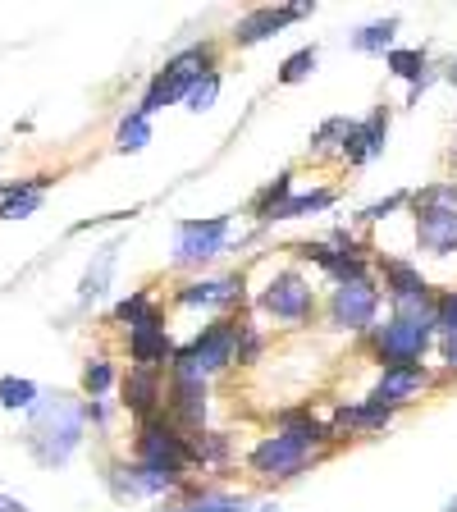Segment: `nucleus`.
<instances>
[{
    "label": "nucleus",
    "mask_w": 457,
    "mask_h": 512,
    "mask_svg": "<svg viewBox=\"0 0 457 512\" xmlns=\"http://www.w3.org/2000/svg\"><path fill=\"white\" fill-rule=\"evenodd\" d=\"M37 403V384L32 380H19V375H5V380H0V407H32Z\"/></svg>",
    "instance_id": "18"
},
{
    "label": "nucleus",
    "mask_w": 457,
    "mask_h": 512,
    "mask_svg": "<svg viewBox=\"0 0 457 512\" xmlns=\"http://www.w3.org/2000/svg\"><path fill=\"white\" fill-rule=\"evenodd\" d=\"M156 398H160V384H156V371L151 366H138V371L124 380V403L133 407V412H142V416H151V407H156Z\"/></svg>",
    "instance_id": "12"
},
{
    "label": "nucleus",
    "mask_w": 457,
    "mask_h": 512,
    "mask_svg": "<svg viewBox=\"0 0 457 512\" xmlns=\"http://www.w3.org/2000/svg\"><path fill=\"white\" fill-rule=\"evenodd\" d=\"M435 325L444 330V357L457 366V293H448L435 311Z\"/></svg>",
    "instance_id": "17"
},
{
    "label": "nucleus",
    "mask_w": 457,
    "mask_h": 512,
    "mask_svg": "<svg viewBox=\"0 0 457 512\" xmlns=\"http://www.w3.org/2000/svg\"><path fill=\"white\" fill-rule=\"evenodd\" d=\"M407 202V192H394V197H389V202H380V206H371V211H366V220H384V215L389 211H398V206Z\"/></svg>",
    "instance_id": "30"
},
{
    "label": "nucleus",
    "mask_w": 457,
    "mask_h": 512,
    "mask_svg": "<svg viewBox=\"0 0 457 512\" xmlns=\"http://www.w3.org/2000/svg\"><path fill=\"white\" fill-rule=\"evenodd\" d=\"M46 174L42 179H28L19 183V188H5V202H0V220H23L28 211H37V202H42V188H46Z\"/></svg>",
    "instance_id": "13"
},
{
    "label": "nucleus",
    "mask_w": 457,
    "mask_h": 512,
    "mask_svg": "<svg viewBox=\"0 0 457 512\" xmlns=\"http://www.w3.org/2000/svg\"><path fill=\"white\" fill-rule=\"evenodd\" d=\"M453 83H457V64H453Z\"/></svg>",
    "instance_id": "32"
},
{
    "label": "nucleus",
    "mask_w": 457,
    "mask_h": 512,
    "mask_svg": "<svg viewBox=\"0 0 457 512\" xmlns=\"http://www.w3.org/2000/svg\"><path fill=\"white\" fill-rule=\"evenodd\" d=\"M110 380H115V371H110V362H101V357H96V362H87V371H83V389L87 394H106L110 389Z\"/></svg>",
    "instance_id": "24"
},
{
    "label": "nucleus",
    "mask_w": 457,
    "mask_h": 512,
    "mask_svg": "<svg viewBox=\"0 0 457 512\" xmlns=\"http://www.w3.org/2000/svg\"><path fill=\"white\" fill-rule=\"evenodd\" d=\"M215 92H220V78H215V74L197 78V83H192V87H188V106H192V110H211Z\"/></svg>",
    "instance_id": "25"
},
{
    "label": "nucleus",
    "mask_w": 457,
    "mask_h": 512,
    "mask_svg": "<svg viewBox=\"0 0 457 512\" xmlns=\"http://www.w3.org/2000/svg\"><path fill=\"white\" fill-rule=\"evenodd\" d=\"M119 147L124 151H138V147H147V119H124V128H119Z\"/></svg>",
    "instance_id": "27"
},
{
    "label": "nucleus",
    "mask_w": 457,
    "mask_h": 512,
    "mask_svg": "<svg viewBox=\"0 0 457 512\" xmlns=\"http://www.w3.org/2000/svg\"><path fill=\"white\" fill-rule=\"evenodd\" d=\"M421 384H426V371H421V366H384V380H380V389H375V403L394 407V403H403L407 394H416Z\"/></svg>",
    "instance_id": "10"
},
{
    "label": "nucleus",
    "mask_w": 457,
    "mask_h": 512,
    "mask_svg": "<svg viewBox=\"0 0 457 512\" xmlns=\"http://www.w3.org/2000/svg\"><path fill=\"white\" fill-rule=\"evenodd\" d=\"M398 32V19H384V23H371V28L357 37V51H384V46L394 42Z\"/></svg>",
    "instance_id": "23"
},
{
    "label": "nucleus",
    "mask_w": 457,
    "mask_h": 512,
    "mask_svg": "<svg viewBox=\"0 0 457 512\" xmlns=\"http://www.w3.org/2000/svg\"><path fill=\"white\" fill-rule=\"evenodd\" d=\"M110 261H115V247H106V256H101L96 275H87V279H83V298H96V293H101V279L110 275Z\"/></svg>",
    "instance_id": "28"
},
{
    "label": "nucleus",
    "mask_w": 457,
    "mask_h": 512,
    "mask_svg": "<svg viewBox=\"0 0 457 512\" xmlns=\"http://www.w3.org/2000/svg\"><path fill=\"white\" fill-rule=\"evenodd\" d=\"M133 362H142V366H156V362H165L170 357V339H165V330H160V320L151 316H142V320H133Z\"/></svg>",
    "instance_id": "9"
},
{
    "label": "nucleus",
    "mask_w": 457,
    "mask_h": 512,
    "mask_svg": "<svg viewBox=\"0 0 457 512\" xmlns=\"http://www.w3.org/2000/svg\"><path fill=\"white\" fill-rule=\"evenodd\" d=\"M224 234H229V220H224V215L179 224V261H211L224 247Z\"/></svg>",
    "instance_id": "3"
},
{
    "label": "nucleus",
    "mask_w": 457,
    "mask_h": 512,
    "mask_svg": "<svg viewBox=\"0 0 457 512\" xmlns=\"http://www.w3.org/2000/svg\"><path fill=\"white\" fill-rule=\"evenodd\" d=\"M435 320L430 316H398L380 330V357L384 366H421V352L430 348Z\"/></svg>",
    "instance_id": "1"
},
{
    "label": "nucleus",
    "mask_w": 457,
    "mask_h": 512,
    "mask_svg": "<svg viewBox=\"0 0 457 512\" xmlns=\"http://www.w3.org/2000/svg\"><path fill=\"white\" fill-rule=\"evenodd\" d=\"M238 298V279H220V284H192L183 288V302L197 307V302H234Z\"/></svg>",
    "instance_id": "16"
},
{
    "label": "nucleus",
    "mask_w": 457,
    "mask_h": 512,
    "mask_svg": "<svg viewBox=\"0 0 457 512\" xmlns=\"http://www.w3.org/2000/svg\"><path fill=\"white\" fill-rule=\"evenodd\" d=\"M234 348H238V330H234V325H211V330L192 343V348L179 352V380L202 384V375L229 362V357H234Z\"/></svg>",
    "instance_id": "2"
},
{
    "label": "nucleus",
    "mask_w": 457,
    "mask_h": 512,
    "mask_svg": "<svg viewBox=\"0 0 457 512\" xmlns=\"http://www.w3.org/2000/svg\"><path fill=\"white\" fill-rule=\"evenodd\" d=\"M375 307H380V293H375L366 279L343 284L339 293H334V320H339L343 330H366L375 320Z\"/></svg>",
    "instance_id": "5"
},
{
    "label": "nucleus",
    "mask_w": 457,
    "mask_h": 512,
    "mask_svg": "<svg viewBox=\"0 0 457 512\" xmlns=\"http://www.w3.org/2000/svg\"><path fill=\"white\" fill-rule=\"evenodd\" d=\"M389 69L403 78H421V69H426V55L421 51H394L389 55Z\"/></svg>",
    "instance_id": "26"
},
{
    "label": "nucleus",
    "mask_w": 457,
    "mask_h": 512,
    "mask_svg": "<svg viewBox=\"0 0 457 512\" xmlns=\"http://www.w3.org/2000/svg\"><path fill=\"white\" fill-rule=\"evenodd\" d=\"M302 462H307V444H298L288 430L284 435H270L252 453V467L266 471V476H293V471H302Z\"/></svg>",
    "instance_id": "4"
},
{
    "label": "nucleus",
    "mask_w": 457,
    "mask_h": 512,
    "mask_svg": "<svg viewBox=\"0 0 457 512\" xmlns=\"http://www.w3.org/2000/svg\"><path fill=\"white\" fill-rule=\"evenodd\" d=\"M384 279H389V288H394V298H398V302L426 298V279L416 275L412 266H403V261H384Z\"/></svg>",
    "instance_id": "14"
},
{
    "label": "nucleus",
    "mask_w": 457,
    "mask_h": 512,
    "mask_svg": "<svg viewBox=\"0 0 457 512\" xmlns=\"http://www.w3.org/2000/svg\"><path fill=\"white\" fill-rule=\"evenodd\" d=\"M261 307L275 311V316L284 320H302L311 311V288L302 284L298 275H279L275 284L266 288V298H261Z\"/></svg>",
    "instance_id": "7"
},
{
    "label": "nucleus",
    "mask_w": 457,
    "mask_h": 512,
    "mask_svg": "<svg viewBox=\"0 0 457 512\" xmlns=\"http://www.w3.org/2000/svg\"><path fill=\"white\" fill-rule=\"evenodd\" d=\"M384 421H389V407H380V403H371V407H343V412H339V426L343 430H352V426L371 430V426H384Z\"/></svg>",
    "instance_id": "20"
},
{
    "label": "nucleus",
    "mask_w": 457,
    "mask_h": 512,
    "mask_svg": "<svg viewBox=\"0 0 457 512\" xmlns=\"http://www.w3.org/2000/svg\"><path fill=\"white\" fill-rule=\"evenodd\" d=\"M416 229H421V243H426L430 252L448 256L457 247V206H421Z\"/></svg>",
    "instance_id": "6"
},
{
    "label": "nucleus",
    "mask_w": 457,
    "mask_h": 512,
    "mask_svg": "<svg viewBox=\"0 0 457 512\" xmlns=\"http://www.w3.org/2000/svg\"><path fill=\"white\" fill-rule=\"evenodd\" d=\"M384 133H389V115H384V110H375L366 124H348V128H343V156H348V160L380 156V151H384Z\"/></svg>",
    "instance_id": "8"
},
{
    "label": "nucleus",
    "mask_w": 457,
    "mask_h": 512,
    "mask_svg": "<svg viewBox=\"0 0 457 512\" xmlns=\"http://www.w3.org/2000/svg\"><path fill=\"white\" fill-rule=\"evenodd\" d=\"M174 412L188 421V426H202L206 416V389L192 380H179V389H174Z\"/></svg>",
    "instance_id": "15"
},
{
    "label": "nucleus",
    "mask_w": 457,
    "mask_h": 512,
    "mask_svg": "<svg viewBox=\"0 0 457 512\" xmlns=\"http://www.w3.org/2000/svg\"><path fill=\"white\" fill-rule=\"evenodd\" d=\"M0 512H28L19 499H10V494H0Z\"/></svg>",
    "instance_id": "31"
},
{
    "label": "nucleus",
    "mask_w": 457,
    "mask_h": 512,
    "mask_svg": "<svg viewBox=\"0 0 457 512\" xmlns=\"http://www.w3.org/2000/svg\"><path fill=\"white\" fill-rule=\"evenodd\" d=\"M115 316H119V320H142V316H147V298H142V293L124 298V302L115 307Z\"/></svg>",
    "instance_id": "29"
},
{
    "label": "nucleus",
    "mask_w": 457,
    "mask_h": 512,
    "mask_svg": "<svg viewBox=\"0 0 457 512\" xmlns=\"http://www.w3.org/2000/svg\"><path fill=\"white\" fill-rule=\"evenodd\" d=\"M334 202V192H307V197H293V202H284L270 220H298V215H307V211H325V206Z\"/></svg>",
    "instance_id": "19"
},
{
    "label": "nucleus",
    "mask_w": 457,
    "mask_h": 512,
    "mask_svg": "<svg viewBox=\"0 0 457 512\" xmlns=\"http://www.w3.org/2000/svg\"><path fill=\"white\" fill-rule=\"evenodd\" d=\"M302 14H307L302 5H298V10H256V14H247V19L238 23L234 37H238L243 46H252V42H261V37H270V32H279L284 23L302 19Z\"/></svg>",
    "instance_id": "11"
},
{
    "label": "nucleus",
    "mask_w": 457,
    "mask_h": 512,
    "mask_svg": "<svg viewBox=\"0 0 457 512\" xmlns=\"http://www.w3.org/2000/svg\"><path fill=\"white\" fill-rule=\"evenodd\" d=\"M311 69H316V46H307V51H298V55H288L284 69H279V83H302Z\"/></svg>",
    "instance_id": "22"
},
{
    "label": "nucleus",
    "mask_w": 457,
    "mask_h": 512,
    "mask_svg": "<svg viewBox=\"0 0 457 512\" xmlns=\"http://www.w3.org/2000/svg\"><path fill=\"white\" fill-rule=\"evenodd\" d=\"M288 188H293V174H279V179L270 183V188L261 192V197H256V215H261V220H270V215H275L279 206H284Z\"/></svg>",
    "instance_id": "21"
}]
</instances>
